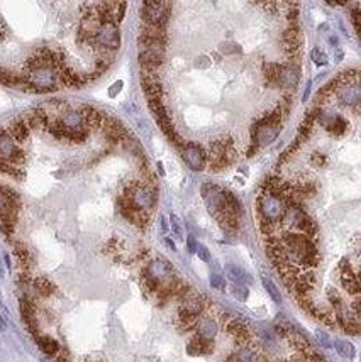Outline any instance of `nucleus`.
<instances>
[{"mask_svg":"<svg viewBox=\"0 0 361 362\" xmlns=\"http://www.w3.org/2000/svg\"><path fill=\"white\" fill-rule=\"evenodd\" d=\"M283 252H285L287 262L302 267H312L319 262V252L310 237L303 234H287L280 239Z\"/></svg>","mask_w":361,"mask_h":362,"instance_id":"obj_1","label":"nucleus"},{"mask_svg":"<svg viewBox=\"0 0 361 362\" xmlns=\"http://www.w3.org/2000/svg\"><path fill=\"white\" fill-rule=\"evenodd\" d=\"M287 207H289V203L285 201V198L280 195H275V193L263 191L258 198V212L261 215V220L266 222H273V224L282 222Z\"/></svg>","mask_w":361,"mask_h":362,"instance_id":"obj_2","label":"nucleus"},{"mask_svg":"<svg viewBox=\"0 0 361 362\" xmlns=\"http://www.w3.org/2000/svg\"><path fill=\"white\" fill-rule=\"evenodd\" d=\"M124 196L134 208L141 210V212H149L154 205V200H156L154 190H151L146 184H134V186L126 188Z\"/></svg>","mask_w":361,"mask_h":362,"instance_id":"obj_3","label":"nucleus"},{"mask_svg":"<svg viewBox=\"0 0 361 362\" xmlns=\"http://www.w3.org/2000/svg\"><path fill=\"white\" fill-rule=\"evenodd\" d=\"M93 43L97 46L104 48V49H117L121 46V32H119V27L114 20H109V22H102L98 26L97 32H95V39Z\"/></svg>","mask_w":361,"mask_h":362,"instance_id":"obj_4","label":"nucleus"},{"mask_svg":"<svg viewBox=\"0 0 361 362\" xmlns=\"http://www.w3.org/2000/svg\"><path fill=\"white\" fill-rule=\"evenodd\" d=\"M202 198L211 215H217L225 207V190L219 188L214 183H204L202 184Z\"/></svg>","mask_w":361,"mask_h":362,"instance_id":"obj_5","label":"nucleus"},{"mask_svg":"<svg viewBox=\"0 0 361 362\" xmlns=\"http://www.w3.org/2000/svg\"><path fill=\"white\" fill-rule=\"evenodd\" d=\"M0 161H5L12 166H17L24 161L22 149H19L7 130H0Z\"/></svg>","mask_w":361,"mask_h":362,"instance_id":"obj_6","label":"nucleus"},{"mask_svg":"<svg viewBox=\"0 0 361 362\" xmlns=\"http://www.w3.org/2000/svg\"><path fill=\"white\" fill-rule=\"evenodd\" d=\"M182 156L187 166L194 171H202L205 168V163H207V154L204 153L202 147L194 142H188L187 146H183Z\"/></svg>","mask_w":361,"mask_h":362,"instance_id":"obj_7","label":"nucleus"},{"mask_svg":"<svg viewBox=\"0 0 361 362\" xmlns=\"http://www.w3.org/2000/svg\"><path fill=\"white\" fill-rule=\"evenodd\" d=\"M225 330H227V334L234 339L236 344L246 345L251 342V332H249L248 325L244 322H241V320H237V318L229 320L227 325H225Z\"/></svg>","mask_w":361,"mask_h":362,"instance_id":"obj_8","label":"nucleus"},{"mask_svg":"<svg viewBox=\"0 0 361 362\" xmlns=\"http://www.w3.org/2000/svg\"><path fill=\"white\" fill-rule=\"evenodd\" d=\"M144 273L161 285V283H166L171 278V266L166 261H163V259H156V261H153L146 267Z\"/></svg>","mask_w":361,"mask_h":362,"instance_id":"obj_9","label":"nucleus"},{"mask_svg":"<svg viewBox=\"0 0 361 362\" xmlns=\"http://www.w3.org/2000/svg\"><path fill=\"white\" fill-rule=\"evenodd\" d=\"M187 352L190 354V356H194V357L209 356V354L214 352V340L205 339V337L197 334L194 339H192L190 342H188Z\"/></svg>","mask_w":361,"mask_h":362,"instance_id":"obj_10","label":"nucleus"},{"mask_svg":"<svg viewBox=\"0 0 361 362\" xmlns=\"http://www.w3.org/2000/svg\"><path fill=\"white\" fill-rule=\"evenodd\" d=\"M20 316H22L24 323L27 325L29 332L32 335H38V320H36V310L34 305L29 298H22L20 300Z\"/></svg>","mask_w":361,"mask_h":362,"instance_id":"obj_11","label":"nucleus"},{"mask_svg":"<svg viewBox=\"0 0 361 362\" xmlns=\"http://www.w3.org/2000/svg\"><path fill=\"white\" fill-rule=\"evenodd\" d=\"M298 80H300V69H298L297 64H287V66H282L280 78H278V86L292 88V86L298 83Z\"/></svg>","mask_w":361,"mask_h":362,"instance_id":"obj_12","label":"nucleus"},{"mask_svg":"<svg viewBox=\"0 0 361 362\" xmlns=\"http://www.w3.org/2000/svg\"><path fill=\"white\" fill-rule=\"evenodd\" d=\"M339 269H341V283H343L344 290L351 295H358L360 293V283H358L356 274L351 271L350 264L346 266V261H341V267H339Z\"/></svg>","mask_w":361,"mask_h":362,"instance_id":"obj_13","label":"nucleus"},{"mask_svg":"<svg viewBox=\"0 0 361 362\" xmlns=\"http://www.w3.org/2000/svg\"><path fill=\"white\" fill-rule=\"evenodd\" d=\"M204 310V300L199 295H185L182 298V305H180V313L195 315L199 316L200 311Z\"/></svg>","mask_w":361,"mask_h":362,"instance_id":"obj_14","label":"nucleus"},{"mask_svg":"<svg viewBox=\"0 0 361 362\" xmlns=\"http://www.w3.org/2000/svg\"><path fill=\"white\" fill-rule=\"evenodd\" d=\"M139 64L143 69H156L165 61L163 51H139Z\"/></svg>","mask_w":361,"mask_h":362,"instance_id":"obj_15","label":"nucleus"},{"mask_svg":"<svg viewBox=\"0 0 361 362\" xmlns=\"http://www.w3.org/2000/svg\"><path fill=\"white\" fill-rule=\"evenodd\" d=\"M338 97L341 100V104L344 105H351V107H358L360 104V88L358 83H351V85H343L338 92Z\"/></svg>","mask_w":361,"mask_h":362,"instance_id":"obj_16","label":"nucleus"},{"mask_svg":"<svg viewBox=\"0 0 361 362\" xmlns=\"http://www.w3.org/2000/svg\"><path fill=\"white\" fill-rule=\"evenodd\" d=\"M315 286V276L314 273H303L302 276H297L293 281V290L297 291V295H307L312 291V288Z\"/></svg>","mask_w":361,"mask_h":362,"instance_id":"obj_17","label":"nucleus"},{"mask_svg":"<svg viewBox=\"0 0 361 362\" xmlns=\"http://www.w3.org/2000/svg\"><path fill=\"white\" fill-rule=\"evenodd\" d=\"M225 274L231 279L232 283H241V285H251L253 278L243 269V267L236 266V264H225Z\"/></svg>","mask_w":361,"mask_h":362,"instance_id":"obj_18","label":"nucleus"},{"mask_svg":"<svg viewBox=\"0 0 361 362\" xmlns=\"http://www.w3.org/2000/svg\"><path fill=\"white\" fill-rule=\"evenodd\" d=\"M7 132H9V135L15 142H24L27 139V135H29V125L26 124L24 119H20V121L12 122Z\"/></svg>","mask_w":361,"mask_h":362,"instance_id":"obj_19","label":"nucleus"},{"mask_svg":"<svg viewBox=\"0 0 361 362\" xmlns=\"http://www.w3.org/2000/svg\"><path fill=\"white\" fill-rule=\"evenodd\" d=\"M36 342H38L39 349L43 351L46 356H56L60 352V344L56 342L53 337L48 335H36Z\"/></svg>","mask_w":361,"mask_h":362,"instance_id":"obj_20","label":"nucleus"},{"mask_svg":"<svg viewBox=\"0 0 361 362\" xmlns=\"http://www.w3.org/2000/svg\"><path fill=\"white\" fill-rule=\"evenodd\" d=\"M197 325H199V335L205 337V339L214 340V337L217 335V330H219L216 320L204 318V320H200V322H197Z\"/></svg>","mask_w":361,"mask_h":362,"instance_id":"obj_21","label":"nucleus"},{"mask_svg":"<svg viewBox=\"0 0 361 362\" xmlns=\"http://www.w3.org/2000/svg\"><path fill=\"white\" fill-rule=\"evenodd\" d=\"M287 340H289L290 344L293 345L295 349H297V351H300V352H303V351H307V349L310 347V344H309V340H307V337L302 334V332H298V330H293L290 332L289 335L285 337Z\"/></svg>","mask_w":361,"mask_h":362,"instance_id":"obj_22","label":"nucleus"},{"mask_svg":"<svg viewBox=\"0 0 361 362\" xmlns=\"http://www.w3.org/2000/svg\"><path fill=\"white\" fill-rule=\"evenodd\" d=\"M14 254H15V257H17L20 267L27 271V267H29V264H31V252L26 249V245L15 242V244H14Z\"/></svg>","mask_w":361,"mask_h":362,"instance_id":"obj_23","label":"nucleus"},{"mask_svg":"<svg viewBox=\"0 0 361 362\" xmlns=\"http://www.w3.org/2000/svg\"><path fill=\"white\" fill-rule=\"evenodd\" d=\"M280 69H282V66H280V64H277V63L265 64V78H266V81H268L270 86H278Z\"/></svg>","mask_w":361,"mask_h":362,"instance_id":"obj_24","label":"nucleus"},{"mask_svg":"<svg viewBox=\"0 0 361 362\" xmlns=\"http://www.w3.org/2000/svg\"><path fill=\"white\" fill-rule=\"evenodd\" d=\"M292 330H293L292 322L289 318H285L283 315H278L277 320H275V334L280 337H287Z\"/></svg>","mask_w":361,"mask_h":362,"instance_id":"obj_25","label":"nucleus"},{"mask_svg":"<svg viewBox=\"0 0 361 362\" xmlns=\"http://www.w3.org/2000/svg\"><path fill=\"white\" fill-rule=\"evenodd\" d=\"M32 288H34V290L38 291V295H41V296H49L53 293V290H55L53 283L49 281V279H46V278L32 279Z\"/></svg>","mask_w":361,"mask_h":362,"instance_id":"obj_26","label":"nucleus"},{"mask_svg":"<svg viewBox=\"0 0 361 362\" xmlns=\"http://www.w3.org/2000/svg\"><path fill=\"white\" fill-rule=\"evenodd\" d=\"M261 283H263V286H265V290H266V293L270 295V298L273 300L277 305H280L282 303V295H280V291H278V288L273 285V281L270 278H266V276H261Z\"/></svg>","mask_w":361,"mask_h":362,"instance_id":"obj_27","label":"nucleus"},{"mask_svg":"<svg viewBox=\"0 0 361 362\" xmlns=\"http://www.w3.org/2000/svg\"><path fill=\"white\" fill-rule=\"evenodd\" d=\"M334 347L339 356L344 357V359H353L355 357V347H353V344L346 342V340H336Z\"/></svg>","mask_w":361,"mask_h":362,"instance_id":"obj_28","label":"nucleus"},{"mask_svg":"<svg viewBox=\"0 0 361 362\" xmlns=\"http://www.w3.org/2000/svg\"><path fill=\"white\" fill-rule=\"evenodd\" d=\"M231 293L234 296L236 300H239V302H246L248 300V286L246 285H241V283H232L231 285Z\"/></svg>","mask_w":361,"mask_h":362,"instance_id":"obj_29","label":"nucleus"},{"mask_svg":"<svg viewBox=\"0 0 361 362\" xmlns=\"http://www.w3.org/2000/svg\"><path fill=\"white\" fill-rule=\"evenodd\" d=\"M180 327H182V330H190V328H194L197 322H199V316L195 315H187V313H180Z\"/></svg>","mask_w":361,"mask_h":362,"instance_id":"obj_30","label":"nucleus"},{"mask_svg":"<svg viewBox=\"0 0 361 362\" xmlns=\"http://www.w3.org/2000/svg\"><path fill=\"white\" fill-rule=\"evenodd\" d=\"M211 286L216 288V290L224 291L225 290V279L222 274L219 273H211Z\"/></svg>","mask_w":361,"mask_h":362,"instance_id":"obj_31","label":"nucleus"},{"mask_svg":"<svg viewBox=\"0 0 361 362\" xmlns=\"http://www.w3.org/2000/svg\"><path fill=\"white\" fill-rule=\"evenodd\" d=\"M170 225H171V230L176 234V237H180V239H183V230H182V224H180V220H178V217L173 215L171 213L170 215Z\"/></svg>","mask_w":361,"mask_h":362,"instance_id":"obj_32","label":"nucleus"},{"mask_svg":"<svg viewBox=\"0 0 361 362\" xmlns=\"http://www.w3.org/2000/svg\"><path fill=\"white\" fill-rule=\"evenodd\" d=\"M312 60H314V63L317 64V66H324V64L327 63V56L324 55L321 49H314V51H312Z\"/></svg>","mask_w":361,"mask_h":362,"instance_id":"obj_33","label":"nucleus"},{"mask_svg":"<svg viewBox=\"0 0 361 362\" xmlns=\"http://www.w3.org/2000/svg\"><path fill=\"white\" fill-rule=\"evenodd\" d=\"M327 298H329L331 305H334V306H339L343 303V300H341V296H339V293L336 290H332V288H329V290H327Z\"/></svg>","mask_w":361,"mask_h":362,"instance_id":"obj_34","label":"nucleus"},{"mask_svg":"<svg viewBox=\"0 0 361 362\" xmlns=\"http://www.w3.org/2000/svg\"><path fill=\"white\" fill-rule=\"evenodd\" d=\"M195 254H197V256H199L200 259H202L204 262H209V261H211V254H209V249L205 247V245H202V244L197 245Z\"/></svg>","mask_w":361,"mask_h":362,"instance_id":"obj_35","label":"nucleus"},{"mask_svg":"<svg viewBox=\"0 0 361 362\" xmlns=\"http://www.w3.org/2000/svg\"><path fill=\"white\" fill-rule=\"evenodd\" d=\"M220 49L225 53V55H234V53L241 51V48L237 46V44H232V43H225V44H220Z\"/></svg>","mask_w":361,"mask_h":362,"instance_id":"obj_36","label":"nucleus"},{"mask_svg":"<svg viewBox=\"0 0 361 362\" xmlns=\"http://www.w3.org/2000/svg\"><path fill=\"white\" fill-rule=\"evenodd\" d=\"M197 245H199V242L195 241V237L188 236V237H187V249H188V252H190V254H195Z\"/></svg>","mask_w":361,"mask_h":362,"instance_id":"obj_37","label":"nucleus"},{"mask_svg":"<svg viewBox=\"0 0 361 362\" xmlns=\"http://www.w3.org/2000/svg\"><path fill=\"white\" fill-rule=\"evenodd\" d=\"M310 161H312L315 166H324V164H326V156L319 154V153H314L312 154V159H310Z\"/></svg>","mask_w":361,"mask_h":362,"instance_id":"obj_38","label":"nucleus"},{"mask_svg":"<svg viewBox=\"0 0 361 362\" xmlns=\"http://www.w3.org/2000/svg\"><path fill=\"white\" fill-rule=\"evenodd\" d=\"M315 335H317V340L324 345V347H331V345H332V344H331V340H329V337L324 334V332H317V334H315Z\"/></svg>","mask_w":361,"mask_h":362,"instance_id":"obj_39","label":"nucleus"},{"mask_svg":"<svg viewBox=\"0 0 361 362\" xmlns=\"http://www.w3.org/2000/svg\"><path fill=\"white\" fill-rule=\"evenodd\" d=\"M122 90V81H117V83H114L112 86L109 88V95L110 97H116L119 92Z\"/></svg>","mask_w":361,"mask_h":362,"instance_id":"obj_40","label":"nucleus"},{"mask_svg":"<svg viewBox=\"0 0 361 362\" xmlns=\"http://www.w3.org/2000/svg\"><path fill=\"white\" fill-rule=\"evenodd\" d=\"M358 17H360V10H358V7H355V9L351 10V19H353V24H355V29H356V31H358V29H360Z\"/></svg>","mask_w":361,"mask_h":362,"instance_id":"obj_41","label":"nucleus"},{"mask_svg":"<svg viewBox=\"0 0 361 362\" xmlns=\"http://www.w3.org/2000/svg\"><path fill=\"white\" fill-rule=\"evenodd\" d=\"M197 66H209V60L202 58V60H197Z\"/></svg>","mask_w":361,"mask_h":362,"instance_id":"obj_42","label":"nucleus"},{"mask_svg":"<svg viewBox=\"0 0 361 362\" xmlns=\"http://www.w3.org/2000/svg\"><path fill=\"white\" fill-rule=\"evenodd\" d=\"M58 362H72V361H70V357L67 356V354H60V357H58Z\"/></svg>","mask_w":361,"mask_h":362,"instance_id":"obj_43","label":"nucleus"},{"mask_svg":"<svg viewBox=\"0 0 361 362\" xmlns=\"http://www.w3.org/2000/svg\"><path fill=\"white\" fill-rule=\"evenodd\" d=\"M165 242H166V245H168V247H170L171 250H175V249H176L175 242H173V241H170V239H168V237H165Z\"/></svg>","mask_w":361,"mask_h":362,"instance_id":"obj_44","label":"nucleus"},{"mask_svg":"<svg viewBox=\"0 0 361 362\" xmlns=\"http://www.w3.org/2000/svg\"><path fill=\"white\" fill-rule=\"evenodd\" d=\"M224 362H241V361H239V359H237V357H236V354H231V356H229L227 359H225Z\"/></svg>","mask_w":361,"mask_h":362,"instance_id":"obj_45","label":"nucleus"},{"mask_svg":"<svg viewBox=\"0 0 361 362\" xmlns=\"http://www.w3.org/2000/svg\"><path fill=\"white\" fill-rule=\"evenodd\" d=\"M3 261H5V264H7V267H12V264H10V257H9V254H5V256H3Z\"/></svg>","mask_w":361,"mask_h":362,"instance_id":"obj_46","label":"nucleus"},{"mask_svg":"<svg viewBox=\"0 0 361 362\" xmlns=\"http://www.w3.org/2000/svg\"><path fill=\"white\" fill-rule=\"evenodd\" d=\"M158 170H159V176H165V170H163V164L158 163Z\"/></svg>","mask_w":361,"mask_h":362,"instance_id":"obj_47","label":"nucleus"},{"mask_svg":"<svg viewBox=\"0 0 361 362\" xmlns=\"http://www.w3.org/2000/svg\"><path fill=\"white\" fill-rule=\"evenodd\" d=\"M5 327H7V325H5V322H3V318H2V316H0V330H5Z\"/></svg>","mask_w":361,"mask_h":362,"instance_id":"obj_48","label":"nucleus"},{"mask_svg":"<svg viewBox=\"0 0 361 362\" xmlns=\"http://www.w3.org/2000/svg\"><path fill=\"white\" fill-rule=\"evenodd\" d=\"M161 227H163V232H166V230H168V225H166L165 219H161Z\"/></svg>","mask_w":361,"mask_h":362,"instance_id":"obj_49","label":"nucleus"},{"mask_svg":"<svg viewBox=\"0 0 361 362\" xmlns=\"http://www.w3.org/2000/svg\"><path fill=\"white\" fill-rule=\"evenodd\" d=\"M85 362H102V361H98V359H87Z\"/></svg>","mask_w":361,"mask_h":362,"instance_id":"obj_50","label":"nucleus"}]
</instances>
